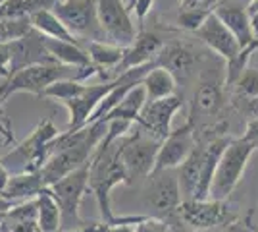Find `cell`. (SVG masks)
<instances>
[{"instance_id":"obj_1","label":"cell","mask_w":258,"mask_h":232,"mask_svg":"<svg viewBox=\"0 0 258 232\" xmlns=\"http://www.w3.org/2000/svg\"><path fill=\"white\" fill-rule=\"evenodd\" d=\"M127 170L119 157L118 142L106 149H95V155L89 163V192L97 199L100 221L116 224V215L110 209L112 190L119 184H129Z\"/></svg>"},{"instance_id":"obj_2","label":"cell","mask_w":258,"mask_h":232,"mask_svg":"<svg viewBox=\"0 0 258 232\" xmlns=\"http://www.w3.org/2000/svg\"><path fill=\"white\" fill-rule=\"evenodd\" d=\"M256 149V145L247 142L243 135L231 137V142L227 144L226 151L222 153L220 163L216 166V174L212 180V188H210V199H218V201L229 199L237 184L241 182L248 161Z\"/></svg>"},{"instance_id":"obj_3","label":"cell","mask_w":258,"mask_h":232,"mask_svg":"<svg viewBox=\"0 0 258 232\" xmlns=\"http://www.w3.org/2000/svg\"><path fill=\"white\" fill-rule=\"evenodd\" d=\"M60 133L62 132L54 126V122L46 118L39 122V126L33 130L29 137H25L18 147H14L10 153L0 159L8 166L10 172L16 165H18V172H41L44 163L48 161V144L56 140Z\"/></svg>"},{"instance_id":"obj_4","label":"cell","mask_w":258,"mask_h":232,"mask_svg":"<svg viewBox=\"0 0 258 232\" xmlns=\"http://www.w3.org/2000/svg\"><path fill=\"white\" fill-rule=\"evenodd\" d=\"M179 221L193 228L197 232L214 230L220 226H229L237 222V213L227 201H218V199H183L179 209L175 213Z\"/></svg>"},{"instance_id":"obj_5","label":"cell","mask_w":258,"mask_h":232,"mask_svg":"<svg viewBox=\"0 0 258 232\" xmlns=\"http://www.w3.org/2000/svg\"><path fill=\"white\" fill-rule=\"evenodd\" d=\"M52 12L77 39L106 41L98 23L95 0H56Z\"/></svg>"},{"instance_id":"obj_6","label":"cell","mask_w":258,"mask_h":232,"mask_svg":"<svg viewBox=\"0 0 258 232\" xmlns=\"http://www.w3.org/2000/svg\"><path fill=\"white\" fill-rule=\"evenodd\" d=\"M46 188L60 205L62 224H70L72 226L70 230L85 224V221L79 215V205L85 198V194L89 192V165L72 172V174H68V176L54 182L52 186H46Z\"/></svg>"},{"instance_id":"obj_7","label":"cell","mask_w":258,"mask_h":232,"mask_svg":"<svg viewBox=\"0 0 258 232\" xmlns=\"http://www.w3.org/2000/svg\"><path fill=\"white\" fill-rule=\"evenodd\" d=\"M160 144V140L151 137L141 128L137 133L129 135L125 140L123 137L119 140V157H121V163L127 170L129 180L151 176L152 170H154V163H156V155H158Z\"/></svg>"},{"instance_id":"obj_8","label":"cell","mask_w":258,"mask_h":232,"mask_svg":"<svg viewBox=\"0 0 258 232\" xmlns=\"http://www.w3.org/2000/svg\"><path fill=\"white\" fill-rule=\"evenodd\" d=\"M68 70L70 68L62 66L58 62H41V64L22 68L10 79H6L8 97L16 95V93H31L37 97H43L44 91L52 83L68 77Z\"/></svg>"},{"instance_id":"obj_9","label":"cell","mask_w":258,"mask_h":232,"mask_svg":"<svg viewBox=\"0 0 258 232\" xmlns=\"http://www.w3.org/2000/svg\"><path fill=\"white\" fill-rule=\"evenodd\" d=\"M95 6L98 23L108 43L127 49L137 37L127 4H123V0H95Z\"/></svg>"},{"instance_id":"obj_10","label":"cell","mask_w":258,"mask_h":232,"mask_svg":"<svg viewBox=\"0 0 258 232\" xmlns=\"http://www.w3.org/2000/svg\"><path fill=\"white\" fill-rule=\"evenodd\" d=\"M197 144H199V140H197V132H195V124L193 120L187 118V122L181 128L172 130L166 140H162L152 172L177 170L185 163V159L193 153Z\"/></svg>"},{"instance_id":"obj_11","label":"cell","mask_w":258,"mask_h":232,"mask_svg":"<svg viewBox=\"0 0 258 232\" xmlns=\"http://www.w3.org/2000/svg\"><path fill=\"white\" fill-rule=\"evenodd\" d=\"M145 201L160 215H175L183 201L181 188L175 170H160L149 176V188L145 190Z\"/></svg>"},{"instance_id":"obj_12","label":"cell","mask_w":258,"mask_h":232,"mask_svg":"<svg viewBox=\"0 0 258 232\" xmlns=\"http://www.w3.org/2000/svg\"><path fill=\"white\" fill-rule=\"evenodd\" d=\"M183 109V99L179 95H172L166 99L147 101L139 116V126L145 133H149L154 140H166L172 132L173 116Z\"/></svg>"},{"instance_id":"obj_13","label":"cell","mask_w":258,"mask_h":232,"mask_svg":"<svg viewBox=\"0 0 258 232\" xmlns=\"http://www.w3.org/2000/svg\"><path fill=\"white\" fill-rule=\"evenodd\" d=\"M114 85V79L98 83V85H87L85 91L76 97V99L64 101L68 112H70V120H68V130H81L85 128L89 118L93 116V112L97 111L98 103L106 97V93Z\"/></svg>"},{"instance_id":"obj_14","label":"cell","mask_w":258,"mask_h":232,"mask_svg":"<svg viewBox=\"0 0 258 232\" xmlns=\"http://www.w3.org/2000/svg\"><path fill=\"white\" fill-rule=\"evenodd\" d=\"M197 37L203 43L220 56L224 62L235 58L237 53L241 51V44L235 39V35L227 29L224 23L220 22V18L216 16L214 12L206 18V22L203 23V27L197 31Z\"/></svg>"},{"instance_id":"obj_15","label":"cell","mask_w":258,"mask_h":232,"mask_svg":"<svg viewBox=\"0 0 258 232\" xmlns=\"http://www.w3.org/2000/svg\"><path fill=\"white\" fill-rule=\"evenodd\" d=\"M162 47H164V41L156 33L145 31V29L137 31L135 41L125 49V55L121 58L119 66L114 70V77L123 74V72H127V70H133V68H139L154 62L158 53L162 51Z\"/></svg>"},{"instance_id":"obj_16","label":"cell","mask_w":258,"mask_h":232,"mask_svg":"<svg viewBox=\"0 0 258 232\" xmlns=\"http://www.w3.org/2000/svg\"><path fill=\"white\" fill-rule=\"evenodd\" d=\"M224 83L226 79L212 74V72H205L199 85L193 95V112H191V120L195 116H216L220 109L224 107Z\"/></svg>"},{"instance_id":"obj_17","label":"cell","mask_w":258,"mask_h":232,"mask_svg":"<svg viewBox=\"0 0 258 232\" xmlns=\"http://www.w3.org/2000/svg\"><path fill=\"white\" fill-rule=\"evenodd\" d=\"M201 56L195 51L193 47L185 43H173L164 44L162 51L156 56V64L166 68L168 72H172L173 77L179 79H187L195 72V68L199 64Z\"/></svg>"},{"instance_id":"obj_18","label":"cell","mask_w":258,"mask_h":232,"mask_svg":"<svg viewBox=\"0 0 258 232\" xmlns=\"http://www.w3.org/2000/svg\"><path fill=\"white\" fill-rule=\"evenodd\" d=\"M212 12L220 18V22L235 35V39L239 41L241 49L250 44L256 39L254 33H252V27H250V14H248L247 6H241L239 2L220 0Z\"/></svg>"},{"instance_id":"obj_19","label":"cell","mask_w":258,"mask_h":232,"mask_svg":"<svg viewBox=\"0 0 258 232\" xmlns=\"http://www.w3.org/2000/svg\"><path fill=\"white\" fill-rule=\"evenodd\" d=\"M43 43L46 53L50 55L54 62L62 64V66L74 68H85L87 64H91V58L87 55L85 49H81L79 43H70V41H60V39H50L43 35Z\"/></svg>"},{"instance_id":"obj_20","label":"cell","mask_w":258,"mask_h":232,"mask_svg":"<svg viewBox=\"0 0 258 232\" xmlns=\"http://www.w3.org/2000/svg\"><path fill=\"white\" fill-rule=\"evenodd\" d=\"M44 190V182L41 172H16L8 180L2 196L14 203H22L35 199Z\"/></svg>"},{"instance_id":"obj_21","label":"cell","mask_w":258,"mask_h":232,"mask_svg":"<svg viewBox=\"0 0 258 232\" xmlns=\"http://www.w3.org/2000/svg\"><path fill=\"white\" fill-rule=\"evenodd\" d=\"M141 83L147 91V101L172 97V95H175V87H177V79L173 77V74L162 66L152 68L151 72L143 77Z\"/></svg>"},{"instance_id":"obj_22","label":"cell","mask_w":258,"mask_h":232,"mask_svg":"<svg viewBox=\"0 0 258 232\" xmlns=\"http://www.w3.org/2000/svg\"><path fill=\"white\" fill-rule=\"evenodd\" d=\"M85 51L91 58V62L100 68L102 72H108V70L114 72L119 66L123 55H125L123 47L108 43V41H89Z\"/></svg>"},{"instance_id":"obj_23","label":"cell","mask_w":258,"mask_h":232,"mask_svg":"<svg viewBox=\"0 0 258 232\" xmlns=\"http://www.w3.org/2000/svg\"><path fill=\"white\" fill-rule=\"evenodd\" d=\"M35 199H37V222L43 232L62 230V211L48 188L44 186V190Z\"/></svg>"},{"instance_id":"obj_24","label":"cell","mask_w":258,"mask_h":232,"mask_svg":"<svg viewBox=\"0 0 258 232\" xmlns=\"http://www.w3.org/2000/svg\"><path fill=\"white\" fill-rule=\"evenodd\" d=\"M147 105V91L143 87V83H137L135 87L129 91L123 99L119 101V105L116 109L108 112L104 116V120H112V118H123V120L139 122L141 111Z\"/></svg>"},{"instance_id":"obj_25","label":"cell","mask_w":258,"mask_h":232,"mask_svg":"<svg viewBox=\"0 0 258 232\" xmlns=\"http://www.w3.org/2000/svg\"><path fill=\"white\" fill-rule=\"evenodd\" d=\"M29 20H31L33 29L39 31L41 35H44V37L60 39V41H70V43H77V41H79L76 35L70 33V29L60 22V18H58L52 10L37 12V14L31 16Z\"/></svg>"},{"instance_id":"obj_26","label":"cell","mask_w":258,"mask_h":232,"mask_svg":"<svg viewBox=\"0 0 258 232\" xmlns=\"http://www.w3.org/2000/svg\"><path fill=\"white\" fill-rule=\"evenodd\" d=\"M56 0H6L0 4V18H31L41 10H52Z\"/></svg>"},{"instance_id":"obj_27","label":"cell","mask_w":258,"mask_h":232,"mask_svg":"<svg viewBox=\"0 0 258 232\" xmlns=\"http://www.w3.org/2000/svg\"><path fill=\"white\" fill-rule=\"evenodd\" d=\"M85 81H77L74 77H66V79H58L56 83H52L50 87L44 91L43 97L46 99H54L58 103H64V101L76 99L79 97L83 91H85Z\"/></svg>"},{"instance_id":"obj_28","label":"cell","mask_w":258,"mask_h":232,"mask_svg":"<svg viewBox=\"0 0 258 232\" xmlns=\"http://www.w3.org/2000/svg\"><path fill=\"white\" fill-rule=\"evenodd\" d=\"M233 89V103L239 101H250L258 97V70L248 66L235 83L231 85Z\"/></svg>"},{"instance_id":"obj_29","label":"cell","mask_w":258,"mask_h":232,"mask_svg":"<svg viewBox=\"0 0 258 232\" xmlns=\"http://www.w3.org/2000/svg\"><path fill=\"white\" fill-rule=\"evenodd\" d=\"M33 29L29 18H0V43H12L18 41Z\"/></svg>"},{"instance_id":"obj_30","label":"cell","mask_w":258,"mask_h":232,"mask_svg":"<svg viewBox=\"0 0 258 232\" xmlns=\"http://www.w3.org/2000/svg\"><path fill=\"white\" fill-rule=\"evenodd\" d=\"M212 14V10H179V16H177V25L185 29V31H191V33H197L203 23L206 22V18Z\"/></svg>"},{"instance_id":"obj_31","label":"cell","mask_w":258,"mask_h":232,"mask_svg":"<svg viewBox=\"0 0 258 232\" xmlns=\"http://www.w3.org/2000/svg\"><path fill=\"white\" fill-rule=\"evenodd\" d=\"M135 232H170V226L160 217H143L135 224Z\"/></svg>"},{"instance_id":"obj_32","label":"cell","mask_w":258,"mask_h":232,"mask_svg":"<svg viewBox=\"0 0 258 232\" xmlns=\"http://www.w3.org/2000/svg\"><path fill=\"white\" fill-rule=\"evenodd\" d=\"M12 64H14L12 43H0V77L4 81L12 77Z\"/></svg>"},{"instance_id":"obj_33","label":"cell","mask_w":258,"mask_h":232,"mask_svg":"<svg viewBox=\"0 0 258 232\" xmlns=\"http://www.w3.org/2000/svg\"><path fill=\"white\" fill-rule=\"evenodd\" d=\"M152 6H154V0H131L127 4V8L135 12V18L139 23L145 22V18L151 14Z\"/></svg>"},{"instance_id":"obj_34","label":"cell","mask_w":258,"mask_h":232,"mask_svg":"<svg viewBox=\"0 0 258 232\" xmlns=\"http://www.w3.org/2000/svg\"><path fill=\"white\" fill-rule=\"evenodd\" d=\"M10 144H14V133H12V124L6 118L4 111L0 109V151L4 147H8Z\"/></svg>"},{"instance_id":"obj_35","label":"cell","mask_w":258,"mask_h":232,"mask_svg":"<svg viewBox=\"0 0 258 232\" xmlns=\"http://www.w3.org/2000/svg\"><path fill=\"white\" fill-rule=\"evenodd\" d=\"M220 0H179V10H214Z\"/></svg>"},{"instance_id":"obj_36","label":"cell","mask_w":258,"mask_h":232,"mask_svg":"<svg viewBox=\"0 0 258 232\" xmlns=\"http://www.w3.org/2000/svg\"><path fill=\"white\" fill-rule=\"evenodd\" d=\"M6 224V222H4ZM10 232H43L37 221H23V222H10L6 224Z\"/></svg>"},{"instance_id":"obj_37","label":"cell","mask_w":258,"mask_h":232,"mask_svg":"<svg viewBox=\"0 0 258 232\" xmlns=\"http://www.w3.org/2000/svg\"><path fill=\"white\" fill-rule=\"evenodd\" d=\"M233 105L241 112H245L248 118H256L258 116V97L250 101H239V103H233Z\"/></svg>"},{"instance_id":"obj_38","label":"cell","mask_w":258,"mask_h":232,"mask_svg":"<svg viewBox=\"0 0 258 232\" xmlns=\"http://www.w3.org/2000/svg\"><path fill=\"white\" fill-rule=\"evenodd\" d=\"M243 137H245L247 142H250V144H254L258 147V116H256V118H248L247 128H245Z\"/></svg>"},{"instance_id":"obj_39","label":"cell","mask_w":258,"mask_h":232,"mask_svg":"<svg viewBox=\"0 0 258 232\" xmlns=\"http://www.w3.org/2000/svg\"><path fill=\"white\" fill-rule=\"evenodd\" d=\"M12 172L8 170V166L2 163V159H0V194L4 192V188L8 186V180H10Z\"/></svg>"},{"instance_id":"obj_40","label":"cell","mask_w":258,"mask_h":232,"mask_svg":"<svg viewBox=\"0 0 258 232\" xmlns=\"http://www.w3.org/2000/svg\"><path fill=\"white\" fill-rule=\"evenodd\" d=\"M106 232H135V224H127V222H121V224H108Z\"/></svg>"},{"instance_id":"obj_41","label":"cell","mask_w":258,"mask_h":232,"mask_svg":"<svg viewBox=\"0 0 258 232\" xmlns=\"http://www.w3.org/2000/svg\"><path fill=\"white\" fill-rule=\"evenodd\" d=\"M14 205H16L14 201L6 199L4 196H2V194H0V215H6V213H8V211H10L12 207H14Z\"/></svg>"},{"instance_id":"obj_42","label":"cell","mask_w":258,"mask_h":232,"mask_svg":"<svg viewBox=\"0 0 258 232\" xmlns=\"http://www.w3.org/2000/svg\"><path fill=\"white\" fill-rule=\"evenodd\" d=\"M8 99H10V97H8V91H6V81H4V83L0 85V109L6 105V101H8Z\"/></svg>"},{"instance_id":"obj_43","label":"cell","mask_w":258,"mask_h":232,"mask_svg":"<svg viewBox=\"0 0 258 232\" xmlns=\"http://www.w3.org/2000/svg\"><path fill=\"white\" fill-rule=\"evenodd\" d=\"M247 10H248V14H250V16H254V14H258V0H248Z\"/></svg>"},{"instance_id":"obj_44","label":"cell","mask_w":258,"mask_h":232,"mask_svg":"<svg viewBox=\"0 0 258 232\" xmlns=\"http://www.w3.org/2000/svg\"><path fill=\"white\" fill-rule=\"evenodd\" d=\"M220 232H247V230L241 228L237 222H233V224H229V226H224V230H220Z\"/></svg>"},{"instance_id":"obj_45","label":"cell","mask_w":258,"mask_h":232,"mask_svg":"<svg viewBox=\"0 0 258 232\" xmlns=\"http://www.w3.org/2000/svg\"><path fill=\"white\" fill-rule=\"evenodd\" d=\"M250 27H252V33H254V37L258 39V14L250 16Z\"/></svg>"},{"instance_id":"obj_46","label":"cell","mask_w":258,"mask_h":232,"mask_svg":"<svg viewBox=\"0 0 258 232\" xmlns=\"http://www.w3.org/2000/svg\"><path fill=\"white\" fill-rule=\"evenodd\" d=\"M248 66H252L258 70V51H254V55L250 56V64H248Z\"/></svg>"},{"instance_id":"obj_47","label":"cell","mask_w":258,"mask_h":232,"mask_svg":"<svg viewBox=\"0 0 258 232\" xmlns=\"http://www.w3.org/2000/svg\"><path fill=\"white\" fill-rule=\"evenodd\" d=\"M0 232H10V230H8V226H6V224H4V222H2V224H0Z\"/></svg>"},{"instance_id":"obj_48","label":"cell","mask_w":258,"mask_h":232,"mask_svg":"<svg viewBox=\"0 0 258 232\" xmlns=\"http://www.w3.org/2000/svg\"><path fill=\"white\" fill-rule=\"evenodd\" d=\"M2 83H4V79H2V77H0V85H2Z\"/></svg>"},{"instance_id":"obj_49","label":"cell","mask_w":258,"mask_h":232,"mask_svg":"<svg viewBox=\"0 0 258 232\" xmlns=\"http://www.w3.org/2000/svg\"><path fill=\"white\" fill-rule=\"evenodd\" d=\"M4 2H6V0H0V4H4Z\"/></svg>"}]
</instances>
